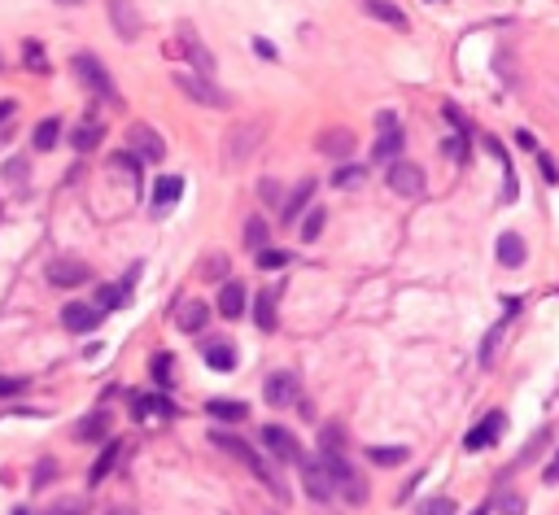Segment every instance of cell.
<instances>
[{"mask_svg": "<svg viewBox=\"0 0 559 515\" xmlns=\"http://www.w3.org/2000/svg\"><path fill=\"white\" fill-rule=\"evenodd\" d=\"M171 79H175V88H180L193 105H206V110H228V105H232L228 92H223L210 75H201V70H193V66L171 70Z\"/></svg>", "mask_w": 559, "mask_h": 515, "instance_id": "1", "label": "cell"}, {"mask_svg": "<svg viewBox=\"0 0 559 515\" xmlns=\"http://www.w3.org/2000/svg\"><path fill=\"white\" fill-rule=\"evenodd\" d=\"M210 441H214V446H219V450H228L232 459H241V463L249 467V472L258 476V481H267V489H271V494H276V498H289V489H284L280 472H276V467H271V463L263 459V454H254V450H249L245 441H236V437H223V433H214Z\"/></svg>", "mask_w": 559, "mask_h": 515, "instance_id": "2", "label": "cell"}, {"mask_svg": "<svg viewBox=\"0 0 559 515\" xmlns=\"http://www.w3.org/2000/svg\"><path fill=\"white\" fill-rule=\"evenodd\" d=\"M70 66H75V75L88 83V88L97 92L101 101H118V88H114L110 70H105V62H101L97 53H75V62H70Z\"/></svg>", "mask_w": 559, "mask_h": 515, "instance_id": "3", "label": "cell"}, {"mask_svg": "<svg viewBox=\"0 0 559 515\" xmlns=\"http://www.w3.org/2000/svg\"><path fill=\"white\" fill-rule=\"evenodd\" d=\"M258 140H263V123H254V118H249V123H236L228 136H223V162L241 166L249 153L258 149Z\"/></svg>", "mask_w": 559, "mask_h": 515, "instance_id": "4", "label": "cell"}, {"mask_svg": "<svg viewBox=\"0 0 559 515\" xmlns=\"http://www.w3.org/2000/svg\"><path fill=\"white\" fill-rule=\"evenodd\" d=\"M376 131H380V140L372 145V158L376 162H398L402 158V123H398V114L394 110H380L376 114Z\"/></svg>", "mask_w": 559, "mask_h": 515, "instance_id": "5", "label": "cell"}, {"mask_svg": "<svg viewBox=\"0 0 559 515\" xmlns=\"http://www.w3.org/2000/svg\"><path fill=\"white\" fill-rule=\"evenodd\" d=\"M302 485H306V494H311L315 502H328V498H337V481H332V467H328V459H311L306 454L302 463Z\"/></svg>", "mask_w": 559, "mask_h": 515, "instance_id": "6", "label": "cell"}, {"mask_svg": "<svg viewBox=\"0 0 559 515\" xmlns=\"http://www.w3.org/2000/svg\"><path fill=\"white\" fill-rule=\"evenodd\" d=\"M263 446H267L271 459H280V463H302L306 459L302 446H297V437L289 433V428H280V424H267L263 428Z\"/></svg>", "mask_w": 559, "mask_h": 515, "instance_id": "7", "label": "cell"}, {"mask_svg": "<svg viewBox=\"0 0 559 515\" xmlns=\"http://www.w3.org/2000/svg\"><path fill=\"white\" fill-rule=\"evenodd\" d=\"M389 188H394L398 197H420L424 193V171L415 162H389Z\"/></svg>", "mask_w": 559, "mask_h": 515, "instance_id": "8", "label": "cell"}, {"mask_svg": "<svg viewBox=\"0 0 559 515\" xmlns=\"http://www.w3.org/2000/svg\"><path fill=\"white\" fill-rule=\"evenodd\" d=\"M92 280V267L79 258H53L49 262V284L57 289H75V284H88Z\"/></svg>", "mask_w": 559, "mask_h": 515, "instance_id": "9", "label": "cell"}, {"mask_svg": "<svg viewBox=\"0 0 559 515\" xmlns=\"http://www.w3.org/2000/svg\"><path fill=\"white\" fill-rule=\"evenodd\" d=\"M105 5H110V22H114V31L123 35V40H140L145 22H140L136 0H105Z\"/></svg>", "mask_w": 559, "mask_h": 515, "instance_id": "10", "label": "cell"}, {"mask_svg": "<svg viewBox=\"0 0 559 515\" xmlns=\"http://www.w3.org/2000/svg\"><path fill=\"white\" fill-rule=\"evenodd\" d=\"M127 149H132L136 158H145V162H162V158H166L162 136H158L153 127H145V123H136L132 131H127Z\"/></svg>", "mask_w": 559, "mask_h": 515, "instance_id": "11", "label": "cell"}, {"mask_svg": "<svg viewBox=\"0 0 559 515\" xmlns=\"http://www.w3.org/2000/svg\"><path fill=\"white\" fill-rule=\"evenodd\" d=\"M503 424H507V415H503V411H490V415H485L477 428H472L468 437H463V450H468V454H477V450H490L494 441H498V433H503Z\"/></svg>", "mask_w": 559, "mask_h": 515, "instance_id": "12", "label": "cell"}, {"mask_svg": "<svg viewBox=\"0 0 559 515\" xmlns=\"http://www.w3.org/2000/svg\"><path fill=\"white\" fill-rule=\"evenodd\" d=\"M263 393H267L271 406H293L297 398H302V385H297L293 371H271L267 385H263Z\"/></svg>", "mask_w": 559, "mask_h": 515, "instance_id": "13", "label": "cell"}, {"mask_svg": "<svg viewBox=\"0 0 559 515\" xmlns=\"http://www.w3.org/2000/svg\"><path fill=\"white\" fill-rule=\"evenodd\" d=\"M180 197H184V179H180V175H162L158 184H153V193H149L153 214H171Z\"/></svg>", "mask_w": 559, "mask_h": 515, "instance_id": "14", "label": "cell"}, {"mask_svg": "<svg viewBox=\"0 0 559 515\" xmlns=\"http://www.w3.org/2000/svg\"><path fill=\"white\" fill-rule=\"evenodd\" d=\"M180 49H184V57H188V66L193 70H201V75H214V53L201 44V35L197 31H180Z\"/></svg>", "mask_w": 559, "mask_h": 515, "instance_id": "15", "label": "cell"}, {"mask_svg": "<svg viewBox=\"0 0 559 515\" xmlns=\"http://www.w3.org/2000/svg\"><path fill=\"white\" fill-rule=\"evenodd\" d=\"M101 319H105V310H97V306H83V302H70V306L62 310V323H66L70 332L101 328Z\"/></svg>", "mask_w": 559, "mask_h": 515, "instance_id": "16", "label": "cell"}, {"mask_svg": "<svg viewBox=\"0 0 559 515\" xmlns=\"http://www.w3.org/2000/svg\"><path fill=\"white\" fill-rule=\"evenodd\" d=\"M363 14L385 22V27H394V31H407V14H402L394 0H363Z\"/></svg>", "mask_w": 559, "mask_h": 515, "instance_id": "17", "label": "cell"}, {"mask_svg": "<svg viewBox=\"0 0 559 515\" xmlns=\"http://www.w3.org/2000/svg\"><path fill=\"white\" fill-rule=\"evenodd\" d=\"M136 419H145V424H166V419H175V406L166 393H153V398H136Z\"/></svg>", "mask_w": 559, "mask_h": 515, "instance_id": "18", "label": "cell"}, {"mask_svg": "<svg viewBox=\"0 0 559 515\" xmlns=\"http://www.w3.org/2000/svg\"><path fill=\"white\" fill-rule=\"evenodd\" d=\"M136 275H140V271H136ZM136 275H132V280H136ZM132 280H127V284H105V289H97V302H92V306L105 310V315H110V310H118V306H127V302H132Z\"/></svg>", "mask_w": 559, "mask_h": 515, "instance_id": "19", "label": "cell"}, {"mask_svg": "<svg viewBox=\"0 0 559 515\" xmlns=\"http://www.w3.org/2000/svg\"><path fill=\"white\" fill-rule=\"evenodd\" d=\"M219 315H228V319H241L245 315V289H241V280H228L219 289Z\"/></svg>", "mask_w": 559, "mask_h": 515, "instance_id": "20", "label": "cell"}, {"mask_svg": "<svg viewBox=\"0 0 559 515\" xmlns=\"http://www.w3.org/2000/svg\"><path fill=\"white\" fill-rule=\"evenodd\" d=\"M118 454H123V446H118V441H110V446L97 454V463H92V472H88V489H97L105 476H110V467L118 463Z\"/></svg>", "mask_w": 559, "mask_h": 515, "instance_id": "21", "label": "cell"}, {"mask_svg": "<svg viewBox=\"0 0 559 515\" xmlns=\"http://www.w3.org/2000/svg\"><path fill=\"white\" fill-rule=\"evenodd\" d=\"M101 136H105L101 118H92V123H83V127H75V136H70V145H75V153H92V149L101 145Z\"/></svg>", "mask_w": 559, "mask_h": 515, "instance_id": "22", "label": "cell"}, {"mask_svg": "<svg viewBox=\"0 0 559 515\" xmlns=\"http://www.w3.org/2000/svg\"><path fill=\"white\" fill-rule=\"evenodd\" d=\"M105 433H110V415H105V411L83 415V424L75 428V437H79V441H101Z\"/></svg>", "mask_w": 559, "mask_h": 515, "instance_id": "23", "label": "cell"}, {"mask_svg": "<svg viewBox=\"0 0 559 515\" xmlns=\"http://www.w3.org/2000/svg\"><path fill=\"white\" fill-rule=\"evenodd\" d=\"M498 262H503V267H520V262H525V241H520L516 232L498 236Z\"/></svg>", "mask_w": 559, "mask_h": 515, "instance_id": "24", "label": "cell"}, {"mask_svg": "<svg viewBox=\"0 0 559 515\" xmlns=\"http://www.w3.org/2000/svg\"><path fill=\"white\" fill-rule=\"evenodd\" d=\"M311 193H315V184L311 179H302V184L289 193V201H284V223H297V214L306 210V201H311Z\"/></svg>", "mask_w": 559, "mask_h": 515, "instance_id": "25", "label": "cell"}, {"mask_svg": "<svg viewBox=\"0 0 559 515\" xmlns=\"http://www.w3.org/2000/svg\"><path fill=\"white\" fill-rule=\"evenodd\" d=\"M206 323H210L206 302H184V306H180V328H184V332H201Z\"/></svg>", "mask_w": 559, "mask_h": 515, "instance_id": "26", "label": "cell"}, {"mask_svg": "<svg viewBox=\"0 0 559 515\" xmlns=\"http://www.w3.org/2000/svg\"><path fill=\"white\" fill-rule=\"evenodd\" d=\"M57 140H62V123L57 118H44V123H35V136H31V145L40 149V153H49Z\"/></svg>", "mask_w": 559, "mask_h": 515, "instance_id": "27", "label": "cell"}, {"mask_svg": "<svg viewBox=\"0 0 559 515\" xmlns=\"http://www.w3.org/2000/svg\"><path fill=\"white\" fill-rule=\"evenodd\" d=\"M254 323H258V328H263V332H276V293H263V297H258V302H254Z\"/></svg>", "mask_w": 559, "mask_h": 515, "instance_id": "28", "label": "cell"}, {"mask_svg": "<svg viewBox=\"0 0 559 515\" xmlns=\"http://www.w3.org/2000/svg\"><path fill=\"white\" fill-rule=\"evenodd\" d=\"M319 149L332 153V158H346V153L354 149V136L350 131H324V136H319Z\"/></svg>", "mask_w": 559, "mask_h": 515, "instance_id": "29", "label": "cell"}, {"mask_svg": "<svg viewBox=\"0 0 559 515\" xmlns=\"http://www.w3.org/2000/svg\"><path fill=\"white\" fill-rule=\"evenodd\" d=\"M206 367L210 371H236V350L232 345H206Z\"/></svg>", "mask_w": 559, "mask_h": 515, "instance_id": "30", "label": "cell"}, {"mask_svg": "<svg viewBox=\"0 0 559 515\" xmlns=\"http://www.w3.org/2000/svg\"><path fill=\"white\" fill-rule=\"evenodd\" d=\"M407 446H372L367 450V459H372L376 467H398V463H407Z\"/></svg>", "mask_w": 559, "mask_h": 515, "instance_id": "31", "label": "cell"}, {"mask_svg": "<svg viewBox=\"0 0 559 515\" xmlns=\"http://www.w3.org/2000/svg\"><path fill=\"white\" fill-rule=\"evenodd\" d=\"M511 319H516V315H511V310H507V315H503V319H498L494 328H490V337H485V345H481V363H485V367L494 363V354H498V341H503V332H507V323H511Z\"/></svg>", "mask_w": 559, "mask_h": 515, "instance_id": "32", "label": "cell"}, {"mask_svg": "<svg viewBox=\"0 0 559 515\" xmlns=\"http://www.w3.org/2000/svg\"><path fill=\"white\" fill-rule=\"evenodd\" d=\"M206 411L214 415V419H228V424H236V419H245L249 415V406L245 402H223V398H214Z\"/></svg>", "mask_w": 559, "mask_h": 515, "instance_id": "33", "label": "cell"}, {"mask_svg": "<svg viewBox=\"0 0 559 515\" xmlns=\"http://www.w3.org/2000/svg\"><path fill=\"white\" fill-rule=\"evenodd\" d=\"M324 223H328V210H319V206H311V210H306L302 241H306V245H315V241H319V232H324Z\"/></svg>", "mask_w": 559, "mask_h": 515, "instance_id": "34", "label": "cell"}, {"mask_svg": "<svg viewBox=\"0 0 559 515\" xmlns=\"http://www.w3.org/2000/svg\"><path fill=\"white\" fill-rule=\"evenodd\" d=\"M267 236H271V227L263 219H249L245 223V245L254 249V254H263V249H267Z\"/></svg>", "mask_w": 559, "mask_h": 515, "instance_id": "35", "label": "cell"}, {"mask_svg": "<svg viewBox=\"0 0 559 515\" xmlns=\"http://www.w3.org/2000/svg\"><path fill=\"white\" fill-rule=\"evenodd\" d=\"M149 371H153V380H158V389L166 393V389H171V371H175V358H171V354H153Z\"/></svg>", "mask_w": 559, "mask_h": 515, "instance_id": "36", "label": "cell"}, {"mask_svg": "<svg viewBox=\"0 0 559 515\" xmlns=\"http://www.w3.org/2000/svg\"><path fill=\"white\" fill-rule=\"evenodd\" d=\"M254 258H258V267L263 271H280V267H289L293 262L289 249H263V254H254Z\"/></svg>", "mask_w": 559, "mask_h": 515, "instance_id": "37", "label": "cell"}, {"mask_svg": "<svg viewBox=\"0 0 559 515\" xmlns=\"http://www.w3.org/2000/svg\"><path fill=\"white\" fill-rule=\"evenodd\" d=\"M363 179H367L363 166H341V171L332 175V188H359Z\"/></svg>", "mask_w": 559, "mask_h": 515, "instance_id": "38", "label": "cell"}, {"mask_svg": "<svg viewBox=\"0 0 559 515\" xmlns=\"http://www.w3.org/2000/svg\"><path fill=\"white\" fill-rule=\"evenodd\" d=\"M319 446H324V454H341V446H346V433L332 424V428H324V433H319Z\"/></svg>", "mask_w": 559, "mask_h": 515, "instance_id": "39", "label": "cell"}, {"mask_svg": "<svg viewBox=\"0 0 559 515\" xmlns=\"http://www.w3.org/2000/svg\"><path fill=\"white\" fill-rule=\"evenodd\" d=\"M22 57H27V66H31V75H49V62H44V53H40V44H27V49H22Z\"/></svg>", "mask_w": 559, "mask_h": 515, "instance_id": "40", "label": "cell"}, {"mask_svg": "<svg viewBox=\"0 0 559 515\" xmlns=\"http://www.w3.org/2000/svg\"><path fill=\"white\" fill-rule=\"evenodd\" d=\"M420 515H455V502H450V498H424Z\"/></svg>", "mask_w": 559, "mask_h": 515, "instance_id": "41", "label": "cell"}, {"mask_svg": "<svg viewBox=\"0 0 559 515\" xmlns=\"http://www.w3.org/2000/svg\"><path fill=\"white\" fill-rule=\"evenodd\" d=\"M88 507H83V498H57L53 507H49V515H83Z\"/></svg>", "mask_w": 559, "mask_h": 515, "instance_id": "42", "label": "cell"}, {"mask_svg": "<svg viewBox=\"0 0 559 515\" xmlns=\"http://www.w3.org/2000/svg\"><path fill=\"white\" fill-rule=\"evenodd\" d=\"M5 175H9V184H18V188H22V184H27V175H31V171H27V162H22V158H14V162L5 166Z\"/></svg>", "mask_w": 559, "mask_h": 515, "instance_id": "43", "label": "cell"}, {"mask_svg": "<svg viewBox=\"0 0 559 515\" xmlns=\"http://www.w3.org/2000/svg\"><path fill=\"white\" fill-rule=\"evenodd\" d=\"M53 476H57V463H53V459H44L40 467H35V489H40V485H49Z\"/></svg>", "mask_w": 559, "mask_h": 515, "instance_id": "44", "label": "cell"}, {"mask_svg": "<svg viewBox=\"0 0 559 515\" xmlns=\"http://www.w3.org/2000/svg\"><path fill=\"white\" fill-rule=\"evenodd\" d=\"M27 389V380H14V376H0V398H14V393Z\"/></svg>", "mask_w": 559, "mask_h": 515, "instance_id": "45", "label": "cell"}, {"mask_svg": "<svg viewBox=\"0 0 559 515\" xmlns=\"http://www.w3.org/2000/svg\"><path fill=\"white\" fill-rule=\"evenodd\" d=\"M542 485H559V450L551 454V463L542 467Z\"/></svg>", "mask_w": 559, "mask_h": 515, "instance_id": "46", "label": "cell"}, {"mask_svg": "<svg viewBox=\"0 0 559 515\" xmlns=\"http://www.w3.org/2000/svg\"><path fill=\"white\" fill-rule=\"evenodd\" d=\"M538 166H542V179H546V184H559V171H555V162L546 158V153H538Z\"/></svg>", "mask_w": 559, "mask_h": 515, "instance_id": "47", "label": "cell"}, {"mask_svg": "<svg viewBox=\"0 0 559 515\" xmlns=\"http://www.w3.org/2000/svg\"><path fill=\"white\" fill-rule=\"evenodd\" d=\"M503 515H525V502H520V498H503Z\"/></svg>", "mask_w": 559, "mask_h": 515, "instance_id": "48", "label": "cell"}, {"mask_svg": "<svg viewBox=\"0 0 559 515\" xmlns=\"http://www.w3.org/2000/svg\"><path fill=\"white\" fill-rule=\"evenodd\" d=\"M254 53H258V57H267V62H276V49H271L267 40H254Z\"/></svg>", "mask_w": 559, "mask_h": 515, "instance_id": "49", "label": "cell"}, {"mask_svg": "<svg viewBox=\"0 0 559 515\" xmlns=\"http://www.w3.org/2000/svg\"><path fill=\"white\" fill-rule=\"evenodd\" d=\"M14 110H18V101H9V97H5V101H0V123H5V118H9V114H14Z\"/></svg>", "mask_w": 559, "mask_h": 515, "instance_id": "50", "label": "cell"}, {"mask_svg": "<svg viewBox=\"0 0 559 515\" xmlns=\"http://www.w3.org/2000/svg\"><path fill=\"white\" fill-rule=\"evenodd\" d=\"M472 515H490V502H481V507H477V511H472Z\"/></svg>", "mask_w": 559, "mask_h": 515, "instance_id": "51", "label": "cell"}, {"mask_svg": "<svg viewBox=\"0 0 559 515\" xmlns=\"http://www.w3.org/2000/svg\"><path fill=\"white\" fill-rule=\"evenodd\" d=\"M57 5H83V0H57Z\"/></svg>", "mask_w": 559, "mask_h": 515, "instance_id": "52", "label": "cell"}, {"mask_svg": "<svg viewBox=\"0 0 559 515\" xmlns=\"http://www.w3.org/2000/svg\"><path fill=\"white\" fill-rule=\"evenodd\" d=\"M110 515H132V511H118V507H114V511H110Z\"/></svg>", "mask_w": 559, "mask_h": 515, "instance_id": "53", "label": "cell"}, {"mask_svg": "<svg viewBox=\"0 0 559 515\" xmlns=\"http://www.w3.org/2000/svg\"><path fill=\"white\" fill-rule=\"evenodd\" d=\"M0 70H5V57H0Z\"/></svg>", "mask_w": 559, "mask_h": 515, "instance_id": "54", "label": "cell"}, {"mask_svg": "<svg viewBox=\"0 0 559 515\" xmlns=\"http://www.w3.org/2000/svg\"><path fill=\"white\" fill-rule=\"evenodd\" d=\"M14 515H27V511H14Z\"/></svg>", "mask_w": 559, "mask_h": 515, "instance_id": "55", "label": "cell"}]
</instances>
